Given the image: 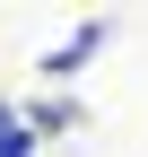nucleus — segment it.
<instances>
[{
  "label": "nucleus",
  "mask_w": 148,
  "mask_h": 157,
  "mask_svg": "<svg viewBox=\"0 0 148 157\" xmlns=\"http://www.w3.org/2000/svg\"><path fill=\"white\" fill-rule=\"evenodd\" d=\"M35 140H44V131H35V122H17V113H9V122H0V157H26Z\"/></svg>",
  "instance_id": "2"
},
{
  "label": "nucleus",
  "mask_w": 148,
  "mask_h": 157,
  "mask_svg": "<svg viewBox=\"0 0 148 157\" xmlns=\"http://www.w3.org/2000/svg\"><path fill=\"white\" fill-rule=\"evenodd\" d=\"M0 122H9V105H0Z\"/></svg>",
  "instance_id": "3"
},
{
  "label": "nucleus",
  "mask_w": 148,
  "mask_h": 157,
  "mask_svg": "<svg viewBox=\"0 0 148 157\" xmlns=\"http://www.w3.org/2000/svg\"><path fill=\"white\" fill-rule=\"evenodd\" d=\"M96 44H105V26H79V35H70L61 52H44V70H52V78H70V70H87V52H96Z\"/></svg>",
  "instance_id": "1"
}]
</instances>
